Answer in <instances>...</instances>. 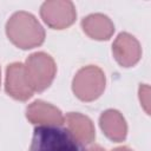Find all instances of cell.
<instances>
[{"mask_svg":"<svg viewBox=\"0 0 151 151\" xmlns=\"http://www.w3.org/2000/svg\"><path fill=\"white\" fill-rule=\"evenodd\" d=\"M100 127L104 133L113 142H122L126 137V123L123 116L116 110H107L103 112L99 119Z\"/></svg>","mask_w":151,"mask_h":151,"instance_id":"9c48e42d","label":"cell"},{"mask_svg":"<svg viewBox=\"0 0 151 151\" xmlns=\"http://www.w3.org/2000/svg\"><path fill=\"white\" fill-rule=\"evenodd\" d=\"M6 91L11 97L18 100H27L32 97L33 90L27 80L25 66L22 64L14 63L7 67Z\"/></svg>","mask_w":151,"mask_h":151,"instance_id":"8992f818","label":"cell"},{"mask_svg":"<svg viewBox=\"0 0 151 151\" xmlns=\"http://www.w3.org/2000/svg\"><path fill=\"white\" fill-rule=\"evenodd\" d=\"M27 118L31 123L41 125H61L64 122L60 110L41 100H37L27 107Z\"/></svg>","mask_w":151,"mask_h":151,"instance_id":"ba28073f","label":"cell"},{"mask_svg":"<svg viewBox=\"0 0 151 151\" xmlns=\"http://www.w3.org/2000/svg\"><path fill=\"white\" fill-rule=\"evenodd\" d=\"M6 32L9 40L24 50L39 46L45 38L44 28L39 21L27 12L14 13L6 25Z\"/></svg>","mask_w":151,"mask_h":151,"instance_id":"7a4b0ae2","label":"cell"},{"mask_svg":"<svg viewBox=\"0 0 151 151\" xmlns=\"http://www.w3.org/2000/svg\"><path fill=\"white\" fill-rule=\"evenodd\" d=\"M72 87L79 99L84 101L94 100L105 88V74L97 66H86L78 71Z\"/></svg>","mask_w":151,"mask_h":151,"instance_id":"277c9868","label":"cell"},{"mask_svg":"<svg viewBox=\"0 0 151 151\" xmlns=\"http://www.w3.org/2000/svg\"><path fill=\"white\" fill-rule=\"evenodd\" d=\"M87 151H105V150H103L100 146H92V147H90Z\"/></svg>","mask_w":151,"mask_h":151,"instance_id":"4fadbf2b","label":"cell"},{"mask_svg":"<svg viewBox=\"0 0 151 151\" xmlns=\"http://www.w3.org/2000/svg\"><path fill=\"white\" fill-rule=\"evenodd\" d=\"M113 151H132V150H130L129 147H125V146H122V147H117V149H114Z\"/></svg>","mask_w":151,"mask_h":151,"instance_id":"5bb4252c","label":"cell"},{"mask_svg":"<svg viewBox=\"0 0 151 151\" xmlns=\"http://www.w3.org/2000/svg\"><path fill=\"white\" fill-rule=\"evenodd\" d=\"M139 99L142 106L144 107L145 112L150 113V87L147 85H140L139 87Z\"/></svg>","mask_w":151,"mask_h":151,"instance_id":"7c38bea8","label":"cell"},{"mask_svg":"<svg viewBox=\"0 0 151 151\" xmlns=\"http://www.w3.org/2000/svg\"><path fill=\"white\" fill-rule=\"evenodd\" d=\"M66 123L68 131L81 144H90L94 137V127L92 122L86 117L77 112H70L66 116Z\"/></svg>","mask_w":151,"mask_h":151,"instance_id":"8fae6325","label":"cell"},{"mask_svg":"<svg viewBox=\"0 0 151 151\" xmlns=\"http://www.w3.org/2000/svg\"><path fill=\"white\" fill-rule=\"evenodd\" d=\"M41 18L52 28L63 29L76 20V8L71 1L52 0L42 4L40 9Z\"/></svg>","mask_w":151,"mask_h":151,"instance_id":"5b68a950","label":"cell"},{"mask_svg":"<svg viewBox=\"0 0 151 151\" xmlns=\"http://www.w3.org/2000/svg\"><path fill=\"white\" fill-rule=\"evenodd\" d=\"M28 151H85V149L68 129L42 125L34 130Z\"/></svg>","mask_w":151,"mask_h":151,"instance_id":"6da1fadb","label":"cell"},{"mask_svg":"<svg viewBox=\"0 0 151 151\" xmlns=\"http://www.w3.org/2000/svg\"><path fill=\"white\" fill-rule=\"evenodd\" d=\"M81 26L88 37L97 40L109 39L114 31L112 21L104 14H91L86 17L83 20Z\"/></svg>","mask_w":151,"mask_h":151,"instance_id":"30bf717a","label":"cell"},{"mask_svg":"<svg viewBox=\"0 0 151 151\" xmlns=\"http://www.w3.org/2000/svg\"><path fill=\"white\" fill-rule=\"evenodd\" d=\"M24 66L27 80L33 91L41 92L47 88L55 76L54 60L44 52L31 54Z\"/></svg>","mask_w":151,"mask_h":151,"instance_id":"3957f363","label":"cell"},{"mask_svg":"<svg viewBox=\"0 0 151 151\" xmlns=\"http://www.w3.org/2000/svg\"><path fill=\"white\" fill-rule=\"evenodd\" d=\"M112 52L118 64L124 67H130L137 64L142 54L139 42L129 33H120L116 38L112 45Z\"/></svg>","mask_w":151,"mask_h":151,"instance_id":"52a82bcc","label":"cell"}]
</instances>
